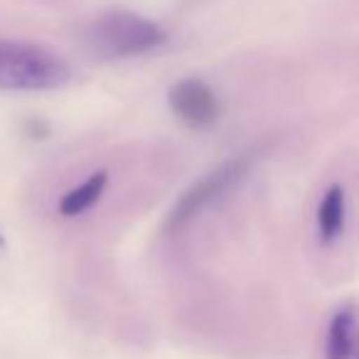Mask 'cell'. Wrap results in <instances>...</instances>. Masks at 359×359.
<instances>
[{"label":"cell","mask_w":359,"mask_h":359,"mask_svg":"<svg viewBox=\"0 0 359 359\" xmlns=\"http://www.w3.org/2000/svg\"><path fill=\"white\" fill-rule=\"evenodd\" d=\"M67 81L69 67L50 50L0 40V91H45Z\"/></svg>","instance_id":"cell-1"},{"label":"cell","mask_w":359,"mask_h":359,"mask_svg":"<svg viewBox=\"0 0 359 359\" xmlns=\"http://www.w3.org/2000/svg\"><path fill=\"white\" fill-rule=\"evenodd\" d=\"M86 37H89L91 50L101 57H109V60L145 55L168 40L160 25H155L148 18L126 11H111L96 18Z\"/></svg>","instance_id":"cell-2"},{"label":"cell","mask_w":359,"mask_h":359,"mask_svg":"<svg viewBox=\"0 0 359 359\" xmlns=\"http://www.w3.org/2000/svg\"><path fill=\"white\" fill-rule=\"evenodd\" d=\"M249 170V158L241 155L236 160H229L222 168H217L215 172H210L207 177H202L197 185H192L185 195L180 197L177 205L170 212V224L172 226H182L190 219H195L202 210H205L210 202H215L219 195H224L231 185H236L241 177Z\"/></svg>","instance_id":"cell-3"},{"label":"cell","mask_w":359,"mask_h":359,"mask_svg":"<svg viewBox=\"0 0 359 359\" xmlns=\"http://www.w3.org/2000/svg\"><path fill=\"white\" fill-rule=\"evenodd\" d=\"M170 109L190 128H210L219 118V99L200 79H182L170 89Z\"/></svg>","instance_id":"cell-4"},{"label":"cell","mask_w":359,"mask_h":359,"mask_svg":"<svg viewBox=\"0 0 359 359\" xmlns=\"http://www.w3.org/2000/svg\"><path fill=\"white\" fill-rule=\"evenodd\" d=\"M0 246H3V236H0Z\"/></svg>","instance_id":"cell-8"},{"label":"cell","mask_w":359,"mask_h":359,"mask_svg":"<svg viewBox=\"0 0 359 359\" xmlns=\"http://www.w3.org/2000/svg\"><path fill=\"white\" fill-rule=\"evenodd\" d=\"M344 229V190L339 185H332L323 195L318 210V231L323 244H330Z\"/></svg>","instance_id":"cell-6"},{"label":"cell","mask_w":359,"mask_h":359,"mask_svg":"<svg viewBox=\"0 0 359 359\" xmlns=\"http://www.w3.org/2000/svg\"><path fill=\"white\" fill-rule=\"evenodd\" d=\"M327 359H359V315L352 308H342L332 315L325 339Z\"/></svg>","instance_id":"cell-5"},{"label":"cell","mask_w":359,"mask_h":359,"mask_svg":"<svg viewBox=\"0 0 359 359\" xmlns=\"http://www.w3.org/2000/svg\"><path fill=\"white\" fill-rule=\"evenodd\" d=\"M106 172L99 170V172L91 175L86 182H81L79 187L69 190L60 202V215L62 217H76V215H84L86 210L96 205L104 195V187H106Z\"/></svg>","instance_id":"cell-7"}]
</instances>
